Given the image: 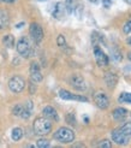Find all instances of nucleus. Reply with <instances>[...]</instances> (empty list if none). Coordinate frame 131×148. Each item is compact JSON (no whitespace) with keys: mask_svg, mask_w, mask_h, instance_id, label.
<instances>
[{"mask_svg":"<svg viewBox=\"0 0 131 148\" xmlns=\"http://www.w3.org/2000/svg\"><path fill=\"white\" fill-rule=\"evenodd\" d=\"M34 131L36 135H47L50 132V130H52V123H50V121L48 119V118L46 117H40V118H36V119L34 121Z\"/></svg>","mask_w":131,"mask_h":148,"instance_id":"nucleus-1","label":"nucleus"},{"mask_svg":"<svg viewBox=\"0 0 131 148\" xmlns=\"http://www.w3.org/2000/svg\"><path fill=\"white\" fill-rule=\"evenodd\" d=\"M53 137L61 143H70L75 140V132L69 128L63 127V128H59L54 132Z\"/></svg>","mask_w":131,"mask_h":148,"instance_id":"nucleus-2","label":"nucleus"},{"mask_svg":"<svg viewBox=\"0 0 131 148\" xmlns=\"http://www.w3.org/2000/svg\"><path fill=\"white\" fill-rule=\"evenodd\" d=\"M17 52L24 58H29L31 57L34 51H33V47H31V43L29 41V39L27 36H23V38H20L19 41L17 42Z\"/></svg>","mask_w":131,"mask_h":148,"instance_id":"nucleus-3","label":"nucleus"},{"mask_svg":"<svg viewBox=\"0 0 131 148\" xmlns=\"http://www.w3.org/2000/svg\"><path fill=\"white\" fill-rule=\"evenodd\" d=\"M9 88L11 89V92H13V93L23 92L24 88H25V81H24V78L20 77V76H13L9 81Z\"/></svg>","mask_w":131,"mask_h":148,"instance_id":"nucleus-4","label":"nucleus"},{"mask_svg":"<svg viewBox=\"0 0 131 148\" xmlns=\"http://www.w3.org/2000/svg\"><path fill=\"white\" fill-rule=\"evenodd\" d=\"M69 82H70V86L78 92H84V90H87V88H88L85 79L81 75H72L70 77Z\"/></svg>","mask_w":131,"mask_h":148,"instance_id":"nucleus-5","label":"nucleus"},{"mask_svg":"<svg viewBox=\"0 0 131 148\" xmlns=\"http://www.w3.org/2000/svg\"><path fill=\"white\" fill-rule=\"evenodd\" d=\"M29 33H30V36L35 43H41V41L43 40V30L42 27L38 23H31L30 27H29Z\"/></svg>","mask_w":131,"mask_h":148,"instance_id":"nucleus-6","label":"nucleus"},{"mask_svg":"<svg viewBox=\"0 0 131 148\" xmlns=\"http://www.w3.org/2000/svg\"><path fill=\"white\" fill-rule=\"evenodd\" d=\"M94 102L95 105L101 108V110H106L110 106V98L107 97V94L104 92H98L95 95H94Z\"/></svg>","mask_w":131,"mask_h":148,"instance_id":"nucleus-7","label":"nucleus"},{"mask_svg":"<svg viewBox=\"0 0 131 148\" xmlns=\"http://www.w3.org/2000/svg\"><path fill=\"white\" fill-rule=\"evenodd\" d=\"M29 72H30V79L33 81L34 83H39L42 81V73H41V69L39 63L33 62L30 64V69H29Z\"/></svg>","mask_w":131,"mask_h":148,"instance_id":"nucleus-8","label":"nucleus"},{"mask_svg":"<svg viewBox=\"0 0 131 148\" xmlns=\"http://www.w3.org/2000/svg\"><path fill=\"white\" fill-rule=\"evenodd\" d=\"M94 56H95V60H96L99 66H106V65H108L110 59H108L106 53L99 46H94Z\"/></svg>","mask_w":131,"mask_h":148,"instance_id":"nucleus-9","label":"nucleus"},{"mask_svg":"<svg viewBox=\"0 0 131 148\" xmlns=\"http://www.w3.org/2000/svg\"><path fill=\"white\" fill-rule=\"evenodd\" d=\"M112 141L115 142L117 145H121V146H125L129 142V137L120 130V128L115 129L112 131Z\"/></svg>","mask_w":131,"mask_h":148,"instance_id":"nucleus-10","label":"nucleus"},{"mask_svg":"<svg viewBox=\"0 0 131 148\" xmlns=\"http://www.w3.org/2000/svg\"><path fill=\"white\" fill-rule=\"evenodd\" d=\"M59 97L63 99V100H75V101H83V102H87L88 99L83 95H77V94H72L70 93L69 90L66 89H60L59 90Z\"/></svg>","mask_w":131,"mask_h":148,"instance_id":"nucleus-11","label":"nucleus"},{"mask_svg":"<svg viewBox=\"0 0 131 148\" xmlns=\"http://www.w3.org/2000/svg\"><path fill=\"white\" fill-rule=\"evenodd\" d=\"M42 113H43V117L48 118L49 121H54V122L59 121V116H58L57 110L54 107H52V106H46L45 108L42 110Z\"/></svg>","mask_w":131,"mask_h":148,"instance_id":"nucleus-12","label":"nucleus"},{"mask_svg":"<svg viewBox=\"0 0 131 148\" xmlns=\"http://www.w3.org/2000/svg\"><path fill=\"white\" fill-rule=\"evenodd\" d=\"M128 114H129L128 110L124 107H117V108H114L113 112H112L114 121H117V122H124L125 118L128 117Z\"/></svg>","mask_w":131,"mask_h":148,"instance_id":"nucleus-13","label":"nucleus"},{"mask_svg":"<svg viewBox=\"0 0 131 148\" xmlns=\"http://www.w3.org/2000/svg\"><path fill=\"white\" fill-rule=\"evenodd\" d=\"M118 79H119L118 76L112 71H108L105 73V82L108 88H114L118 83Z\"/></svg>","mask_w":131,"mask_h":148,"instance_id":"nucleus-14","label":"nucleus"},{"mask_svg":"<svg viewBox=\"0 0 131 148\" xmlns=\"http://www.w3.org/2000/svg\"><path fill=\"white\" fill-rule=\"evenodd\" d=\"M65 5L63 3H57L55 6H54V9L52 11V16L57 19H60L64 17V14H65Z\"/></svg>","mask_w":131,"mask_h":148,"instance_id":"nucleus-15","label":"nucleus"},{"mask_svg":"<svg viewBox=\"0 0 131 148\" xmlns=\"http://www.w3.org/2000/svg\"><path fill=\"white\" fill-rule=\"evenodd\" d=\"M10 24V16L6 10L0 9V29H6Z\"/></svg>","mask_w":131,"mask_h":148,"instance_id":"nucleus-16","label":"nucleus"},{"mask_svg":"<svg viewBox=\"0 0 131 148\" xmlns=\"http://www.w3.org/2000/svg\"><path fill=\"white\" fill-rule=\"evenodd\" d=\"M33 110H34V103H33V101H27L24 105H23V111H22L20 117L23 118V119H28V118L31 116Z\"/></svg>","mask_w":131,"mask_h":148,"instance_id":"nucleus-17","label":"nucleus"},{"mask_svg":"<svg viewBox=\"0 0 131 148\" xmlns=\"http://www.w3.org/2000/svg\"><path fill=\"white\" fill-rule=\"evenodd\" d=\"M3 43L4 46H6L7 48H13L14 47V38L13 35L11 34H7L3 38Z\"/></svg>","mask_w":131,"mask_h":148,"instance_id":"nucleus-18","label":"nucleus"},{"mask_svg":"<svg viewBox=\"0 0 131 148\" xmlns=\"http://www.w3.org/2000/svg\"><path fill=\"white\" fill-rule=\"evenodd\" d=\"M11 137L13 141H19V140L23 137V130L20 128H14L11 132Z\"/></svg>","mask_w":131,"mask_h":148,"instance_id":"nucleus-19","label":"nucleus"},{"mask_svg":"<svg viewBox=\"0 0 131 148\" xmlns=\"http://www.w3.org/2000/svg\"><path fill=\"white\" fill-rule=\"evenodd\" d=\"M119 102H128L131 103V93H121L120 97L118 98Z\"/></svg>","mask_w":131,"mask_h":148,"instance_id":"nucleus-20","label":"nucleus"},{"mask_svg":"<svg viewBox=\"0 0 131 148\" xmlns=\"http://www.w3.org/2000/svg\"><path fill=\"white\" fill-rule=\"evenodd\" d=\"M120 130L130 138V137H131V122H130V123H125L124 125H123V127H120Z\"/></svg>","mask_w":131,"mask_h":148,"instance_id":"nucleus-21","label":"nucleus"},{"mask_svg":"<svg viewBox=\"0 0 131 148\" xmlns=\"http://www.w3.org/2000/svg\"><path fill=\"white\" fill-rule=\"evenodd\" d=\"M111 54H112V58L114 59V60H117V62H120L121 59H123L120 51H118L117 48H113V49L111 51Z\"/></svg>","mask_w":131,"mask_h":148,"instance_id":"nucleus-22","label":"nucleus"},{"mask_svg":"<svg viewBox=\"0 0 131 148\" xmlns=\"http://www.w3.org/2000/svg\"><path fill=\"white\" fill-rule=\"evenodd\" d=\"M36 146H38L39 148H47V147H49L50 145H49L48 140H46V138H40V140H38V142H36Z\"/></svg>","mask_w":131,"mask_h":148,"instance_id":"nucleus-23","label":"nucleus"},{"mask_svg":"<svg viewBox=\"0 0 131 148\" xmlns=\"http://www.w3.org/2000/svg\"><path fill=\"white\" fill-rule=\"evenodd\" d=\"M57 43H58V46L61 47V48H65L66 47V40H65L64 38V35H58V38H57Z\"/></svg>","mask_w":131,"mask_h":148,"instance_id":"nucleus-24","label":"nucleus"},{"mask_svg":"<svg viewBox=\"0 0 131 148\" xmlns=\"http://www.w3.org/2000/svg\"><path fill=\"white\" fill-rule=\"evenodd\" d=\"M22 111H23V105H20V103H18V105H16V106L13 107L12 113H13L14 116H17V117H20Z\"/></svg>","mask_w":131,"mask_h":148,"instance_id":"nucleus-25","label":"nucleus"},{"mask_svg":"<svg viewBox=\"0 0 131 148\" xmlns=\"http://www.w3.org/2000/svg\"><path fill=\"white\" fill-rule=\"evenodd\" d=\"M98 147H100V148H111L112 147V142L110 141V140H104V141H101L98 145Z\"/></svg>","mask_w":131,"mask_h":148,"instance_id":"nucleus-26","label":"nucleus"},{"mask_svg":"<svg viewBox=\"0 0 131 148\" xmlns=\"http://www.w3.org/2000/svg\"><path fill=\"white\" fill-rule=\"evenodd\" d=\"M66 122L71 125H76V118H75V114L74 113H69L66 116Z\"/></svg>","mask_w":131,"mask_h":148,"instance_id":"nucleus-27","label":"nucleus"},{"mask_svg":"<svg viewBox=\"0 0 131 148\" xmlns=\"http://www.w3.org/2000/svg\"><path fill=\"white\" fill-rule=\"evenodd\" d=\"M123 32H124L125 34H130L131 33V19L128 21L126 23L124 24V27H123Z\"/></svg>","mask_w":131,"mask_h":148,"instance_id":"nucleus-28","label":"nucleus"},{"mask_svg":"<svg viewBox=\"0 0 131 148\" xmlns=\"http://www.w3.org/2000/svg\"><path fill=\"white\" fill-rule=\"evenodd\" d=\"M101 1H102V5H104V7H106V9L111 7V4H112L111 0H101Z\"/></svg>","mask_w":131,"mask_h":148,"instance_id":"nucleus-29","label":"nucleus"},{"mask_svg":"<svg viewBox=\"0 0 131 148\" xmlns=\"http://www.w3.org/2000/svg\"><path fill=\"white\" fill-rule=\"evenodd\" d=\"M126 42H128V45H130V46H131V36L126 39Z\"/></svg>","mask_w":131,"mask_h":148,"instance_id":"nucleus-30","label":"nucleus"},{"mask_svg":"<svg viewBox=\"0 0 131 148\" xmlns=\"http://www.w3.org/2000/svg\"><path fill=\"white\" fill-rule=\"evenodd\" d=\"M1 1H5V3H14L16 0H1Z\"/></svg>","mask_w":131,"mask_h":148,"instance_id":"nucleus-31","label":"nucleus"},{"mask_svg":"<svg viewBox=\"0 0 131 148\" xmlns=\"http://www.w3.org/2000/svg\"><path fill=\"white\" fill-rule=\"evenodd\" d=\"M22 25H24V22H22V23L17 24V25H16V28H22Z\"/></svg>","mask_w":131,"mask_h":148,"instance_id":"nucleus-32","label":"nucleus"},{"mask_svg":"<svg viewBox=\"0 0 131 148\" xmlns=\"http://www.w3.org/2000/svg\"><path fill=\"white\" fill-rule=\"evenodd\" d=\"M128 58H129V60H131V52H129V54H128Z\"/></svg>","mask_w":131,"mask_h":148,"instance_id":"nucleus-33","label":"nucleus"},{"mask_svg":"<svg viewBox=\"0 0 131 148\" xmlns=\"http://www.w3.org/2000/svg\"><path fill=\"white\" fill-rule=\"evenodd\" d=\"M124 1H125V3H128V4H130V5H131V0H124Z\"/></svg>","mask_w":131,"mask_h":148,"instance_id":"nucleus-34","label":"nucleus"},{"mask_svg":"<svg viewBox=\"0 0 131 148\" xmlns=\"http://www.w3.org/2000/svg\"><path fill=\"white\" fill-rule=\"evenodd\" d=\"M89 1H90V3H96L98 0H89Z\"/></svg>","mask_w":131,"mask_h":148,"instance_id":"nucleus-35","label":"nucleus"},{"mask_svg":"<svg viewBox=\"0 0 131 148\" xmlns=\"http://www.w3.org/2000/svg\"><path fill=\"white\" fill-rule=\"evenodd\" d=\"M38 1H45V0H38Z\"/></svg>","mask_w":131,"mask_h":148,"instance_id":"nucleus-36","label":"nucleus"}]
</instances>
